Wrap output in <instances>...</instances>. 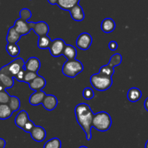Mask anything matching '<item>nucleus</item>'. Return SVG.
<instances>
[{
    "label": "nucleus",
    "instance_id": "obj_1",
    "mask_svg": "<svg viewBox=\"0 0 148 148\" xmlns=\"http://www.w3.org/2000/svg\"><path fill=\"white\" fill-rule=\"evenodd\" d=\"M75 116L78 124L81 126L86 135L88 141L92 138L91 129H92V119L95 113L92 112L89 104L86 103H80L75 107Z\"/></svg>",
    "mask_w": 148,
    "mask_h": 148
},
{
    "label": "nucleus",
    "instance_id": "obj_2",
    "mask_svg": "<svg viewBox=\"0 0 148 148\" xmlns=\"http://www.w3.org/2000/svg\"><path fill=\"white\" fill-rule=\"evenodd\" d=\"M112 125L111 115L105 111H101L95 113L92 119V126L99 131H106Z\"/></svg>",
    "mask_w": 148,
    "mask_h": 148
},
{
    "label": "nucleus",
    "instance_id": "obj_3",
    "mask_svg": "<svg viewBox=\"0 0 148 148\" xmlns=\"http://www.w3.org/2000/svg\"><path fill=\"white\" fill-rule=\"evenodd\" d=\"M90 82L95 89L103 91L108 89L112 86V77L106 76L101 73L93 74L90 76Z\"/></svg>",
    "mask_w": 148,
    "mask_h": 148
},
{
    "label": "nucleus",
    "instance_id": "obj_4",
    "mask_svg": "<svg viewBox=\"0 0 148 148\" xmlns=\"http://www.w3.org/2000/svg\"><path fill=\"white\" fill-rule=\"evenodd\" d=\"M84 69V66L82 62L77 59L66 60L62 67V73L65 76L69 78H75L78 74L80 73Z\"/></svg>",
    "mask_w": 148,
    "mask_h": 148
},
{
    "label": "nucleus",
    "instance_id": "obj_5",
    "mask_svg": "<svg viewBox=\"0 0 148 148\" xmlns=\"http://www.w3.org/2000/svg\"><path fill=\"white\" fill-rule=\"evenodd\" d=\"M14 77L9 72L7 65L0 68V84L4 89H10L14 86Z\"/></svg>",
    "mask_w": 148,
    "mask_h": 148
},
{
    "label": "nucleus",
    "instance_id": "obj_6",
    "mask_svg": "<svg viewBox=\"0 0 148 148\" xmlns=\"http://www.w3.org/2000/svg\"><path fill=\"white\" fill-rule=\"evenodd\" d=\"M66 45L64 41L62 39H56L52 40L49 48L51 55L54 57H58L62 55Z\"/></svg>",
    "mask_w": 148,
    "mask_h": 148
},
{
    "label": "nucleus",
    "instance_id": "obj_7",
    "mask_svg": "<svg viewBox=\"0 0 148 148\" xmlns=\"http://www.w3.org/2000/svg\"><path fill=\"white\" fill-rule=\"evenodd\" d=\"M92 43V38L90 33L87 32L82 33L77 39L76 45L79 49L82 50H88Z\"/></svg>",
    "mask_w": 148,
    "mask_h": 148
},
{
    "label": "nucleus",
    "instance_id": "obj_8",
    "mask_svg": "<svg viewBox=\"0 0 148 148\" xmlns=\"http://www.w3.org/2000/svg\"><path fill=\"white\" fill-rule=\"evenodd\" d=\"M29 23L31 29L38 37L48 35V33L49 32V26L46 22L40 21L37 23L34 22H29Z\"/></svg>",
    "mask_w": 148,
    "mask_h": 148
},
{
    "label": "nucleus",
    "instance_id": "obj_9",
    "mask_svg": "<svg viewBox=\"0 0 148 148\" xmlns=\"http://www.w3.org/2000/svg\"><path fill=\"white\" fill-rule=\"evenodd\" d=\"M25 61L23 58H16L14 60L10 62V63L7 64V67H8L9 72L11 73L14 78H15L16 75L18 74L21 70L25 68Z\"/></svg>",
    "mask_w": 148,
    "mask_h": 148
},
{
    "label": "nucleus",
    "instance_id": "obj_10",
    "mask_svg": "<svg viewBox=\"0 0 148 148\" xmlns=\"http://www.w3.org/2000/svg\"><path fill=\"white\" fill-rule=\"evenodd\" d=\"M15 28V30L20 33L21 36H25L30 33V30H32L31 27L30 26V23L26 20H23L20 17L19 19L15 20L14 24L13 26Z\"/></svg>",
    "mask_w": 148,
    "mask_h": 148
},
{
    "label": "nucleus",
    "instance_id": "obj_11",
    "mask_svg": "<svg viewBox=\"0 0 148 148\" xmlns=\"http://www.w3.org/2000/svg\"><path fill=\"white\" fill-rule=\"evenodd\" d=\"M32 139L37 142H41L46 139V131L42 126H36L30 131Z\"/></svg>",
    "mask_w": 148,
    "mask_h": 148
},
{
    "label": "nucleus",
    "instance_id": "obj_12",
    "mask_svg": "<svg viewBox=\"0 0 148 148\" xmlns=\"http://www.w3.org/2000/svg\"><path fill=\"white\" fill-rule=\"evenodd\" d=\"M43 107L49 111L53 110L58 104V100L53 94H46L42 102Z\"/></svg>",
    "mask_w": 148,
    "mask_h": 148
},
{
    "label": "nucleus",
    "instance_id": "obj_13",
    "mask_svg": "<svg viewBox=\"0 0 148 148\" xmlns=\"http://www.w3.org/2000/svg\"><path fill=\"white\" fill-rule=\"evenodd\" d=\"M40 68V61L36 57H32L25 62V69L32 72L37 73Z\"/></svg>",
    "mask_w": 148,
    "mask_h": 148
},
{
    "label": "nucleus",
    "instance_id": "obj_14",
    "mask_svg": "<svg viewBox=\"0 0 148 148\" xmlns=\"http://www.w3.org/2000/svg\"><path fill=\"white\" fill-rule=\"evenodd\" d=\"M46 85V81L43 76L38 75L35 79H33L31 82L29 84V87L30 89L35 91H41L45 86Z\"/></svg>",
    "mask_w": 148,
    "mask_h": 148
},
{
    "label": "nucleus",
    "instance_id": "obj_15",
    "mask_svg": "<svg viewBox=\"0 0 148 148\" xmlns=\"http://www.w3.org/2000/svg\"><path fill=\"white\" fill-rule=\"evenodd\" d=\"M69 12H70L72 18L75 21L80 22L85 19V12H84L82 7L79 4L72 7L69 10Z\"/></svg>",
    "mask_w": 148,
    "mask_h": 148
},
{
    "label": "nucleus",
    "instance_id": "obj_16",
    "mask_svg": "<svg viewBox=\"0 0 148 148\" xmlns=\"http://www.w3.org/2000/svg\"><path fill=\"white\" fill-rule=\"evenodd\" d=\"M29 120H30V118H29V115L28 114H27V113L25 110H21L15 117V119H14V123H15V125L17 127L23 129L25 125L26 124V123H27Z\"/></svg>",
    "mask_w": 148,
    "mask_h": 148
},
{
    "label": "nucleus",
    "instance_id": "obj_17",
    "mask_svg": "<svg viewBox=\"0 0 148 148\" xmlns=\"http://www.w3.org/2000/svg\"><path fill=\"white\" fill-rule=\"evenodd\" d=\"M46 93L43 92V91H35L34 93L30 96L29 98V102L31 105L37 106L40 104H42L43 101V99L46 97Z\"/></svg>",
    "mask_w": 148,
    "mask_h": 148
},
{
    "label": "nucleus",
    "instance_id": "obj_18",
    "mask_svg": "<svg viewBox=\"0 0 148 148\" xmlns=\"http://www.w3.org/2000/svg\"><path fill=\"white\" fill-rule=\"evenodd\" d=\"M101 30L106 33H111L116 28V23L112 18L107 17L105 18L101 23Z\"/></svg>",
    "mask_w": 148,
    "mask_h": 148
},
{
    "label": "nucleus",
    "instance_id": "obj_19",
    "mask_svg": "<svg viewBox=\"0 0 148 148\" xmlns=\"http://www.w3.org/2000/svg\"><path fill=\"white\" fill-rule=\"evenodd\" d=\"M21 36V35L15 30L14 26H12L9 28L6 39H7V43L17 44L20 41Z\"/></svg>",
    "mask_w": 148,
    "mask_h": 148
},
{
    "label": "nucleus",
    "instance_id": "obj_20",
    "mask_svg": "<svg viewBox=\"0 0 148 148\" xmlns=\"http://www.w3.org/2000/svg\"><path fill=\"white\" fill-rule=\"evenodd\" d=\"M142 95L143 94L140 89L137 87H132L130 88L127 92V99L132 102H136L141 99Z\"/></svg>",
    "mask_w": 148,
    "mask_h": 148
},
{
    "label": "nucleus",
    "instance_id": "obj_21",
    "mask_svg": "<svg viewBox=\"0 0 148 148\" xmlns=\"http://www.w3.org/2000/svg\"><path fill=\"white\" fill-rule=\"evenodd\" d=\"M80 0H58L57 5L62 10L69 11L75 5L79 4Z\"/></svg>",
    "mask_w": 148,
    "mask_h": 148
},
{
    "label": "nucleus",
    "instance_id": "obj_22",
    "mask_svg": "<svg viewBox=\"0 0 148 148\" xmlns=\"http://www.w3.org/2000/svg\"><path fill=\"white\" fill-rule=\"evenodd\" d=\"M76 48L71 44H66L64 50L63 55L66 58L67 60H71V59H75L77 57Z\"/></svg>",
    "mask_w": 148,
    "mask_h": 148
},
{
    "label": "nucleus",
    "instance_id": "obj_23",
    "mask_svg": "<svg viewBox=\"0 0 148 148\" xmlns=\"http://www.w3.org/2000/svg\"><path fill=\"white\" fill-rule=\"evenodd\" d=\"M12 113L13 111L7 103L0 104V120H6L10 118Z\"/></svg>",
    "mask_w": 148,
    "mask_h": 148
},
{
    "label": "nucleus",
    "instance_id": "obj_24",
    "mask_svg": "<svg viewBox=\"0 0 148 148\" xmlns=\"http://www.w3.org/2000/svg\"><path fill=\"white\" fill-rule=\"evenodd\" d=\"M6 50L12 57H16L18 56L20 52V46L17 44L7 43V45L6 46Z\"/></svg>",
    "mask_w": 148,
    "mask_h": 148
},
{
    "label": "nucleus",
    "instance_id": "obj_25",
    "mask_svg": "<svg viewBox=\"0 0 148 148\" xmlns=\"http://www.w3.org/2000/svg\"><path fill=\"white\" fill-rule=\"evenodd\" d=\"M51 41L52 40L48 35L40 36L38 37V47L41 49H49L51 43Z\"/></svg>",
    "mask_w": 148,
    "mask_h": 148
},
{
    "label": "nucleus",
    "instance_id": "obj_26",
    "mask_svg": "<svg viewBox=\"0 0 148 148\" xmlns=\"http://www.w3.org/2000/svg\"><path fill=\"white\" fill-rule=\"evenodd\" d=\"M7 104L13 112L17 111L20 107V100L16 96H10V100Z\"/></svg>",
    "mask_w": 148,
    "mask_h": 148
},
{
    "label": "nucleus",
    "instance_id": "obj_27",
    "mask_svg": "<svg viewBox=\"0 0 148 148\" xmlns=\"http://www.w3.org/2000/svg\"><path fill=\"white\" fill-rule=\"evenodd\" d=\"M62 142L59 138H52L45 143L43 148H61Z\"/></svg>",
    "mask_w": 148,
    "mask_h": 148
},
{
    "label": "nucleus",
    "instance_id": "obj_28",
    "mask_svg": "<svg viewBox=\"0 0 148 148\" xmlns=\"http://www.w3.org/2000/svg\"><path fill=\"white\" fill-rule=\"evenodd\" d=\"M121 62H122V56H121V55L119 53H116L111 56L109 62L108 64L111 65V67H113V68H114V67L119 65L121 63Z\"/></svg>",
    "mask_w": 148,
    "mask_h": 148
},
{
    "label": "nucleus",
    "instance_id": "obj_29",
    "mask_svg": "<svg viewBox=\"0 0 148 148\" xmlns=\"http://www.w3.org/2000/svg\"><path fill=\"white\" fill-rule=\"evenodd\" d=\"M99 73H101L103 75H106V76L112 77L114 74V68L110 65L107 64V65H103L100 68Z\"/></svg>",
    "mask_w": 148,
    "mask_h": 148
},
{
    "label": "nucleus",
    "instance_id": "obj_30",
    "mask_svg": "<svg viewBox=\"0 0 148 148\" xmlns=\"http://www.w3.org/2000/svg\"><path fill=\"white\" fill-rule=\"evenodd\" d=\"M38 75L37 73L32 72V71H27V70H25L23 82L27 83V84H29L33 79H35Z\"/></svg>",
    "mask_w": 148,
    "mask_h": 148
},
{
    "label": "nucleus",
    "instance_id": "obj_31",
    "mask_svg": "<svg viewBox=\"0 0 148 148\" xmlns=\"http://www.w3.org/2000/svg\"><path fill=\"white\" fill-rule=\"evenodd\" d=\"M82 96H83L85 100H91L95 96V93H94L93 89L90 87H86L83 89V91H82Z\"/></svg>",
    "mask_w": 148,
    "mask_h": 148
},
{
    "label": "nucleus",
    "instance_id": "obj_32",
    "mask_svg": "<svg viewBox=\"0 0 148 148\" xmlns=\"http://www.w3.org/2000/svg\"><path fill=\"white\" fill-rule=\"evenodd\" d=\"M20 18L27 21L29 19L31 18V16H32L31 11L27 8L22 9L20 12Z\"/></svg>",
    "mask_w": 148,
    "mask_h": 148
},
{
    "label": "nucleus",
    "instance_id": "obj_33",
    "mask_svg": "<svg viewBox=\"0 0 148 148\" xmlns=\"http://www.w3.org/2000/svg\"><path fill=\"white\" fill-rule=\"evenodd\" d=\"M10 95L5 91H0V104L8 103Z\"/></svg>",
    "mask_w": 148,
    "mask_h": 148
},
{
    "label": "nucleus",
    "instance_id": "obj_34",
    "mask_svg": "<svg viewBox=\"0 0 148 148\" xmlns=\"http://www.w3.org/2000/svg\"><path fill=\"white\" fill-rule=\"evenodd\" d=\"M35 126H36L35 123H33L32 120H29L26 123V124L25 125V126H24V128H23V130L24 131L27 132V133H30V131L33 130V129L35 127Z\"/></svg>",
    "mask_w": 148,
    "mask_h": 148
},
{
    "label": "nucleus",
    "instance_id": "obj_35",
    "mask_svg": "<svg viewBox=\"0 0 148 148\" xmlns=\"http://www.w3.org/2000/svg\"><path fill=\"white\" fill-rule=\"evenodd\" d=\"M25 71V68H23V70H21V71L18 73V74H17V75L15 76V78L17 79V81H20V82H23V78H24Z\"/></svg>",
    "mask_w": 148,
    "mask_h": 148
},
{
    "label": "nucleus",
    "instance_id": "obj_36",
    "mask_svg": "<svg viewBox=\"0 0 148 148\" xmlns=\"http://www.w3.org/2000/svg\"><path fill=\"white\" fill-rule=\"evenodd\" d=\"M108 48L111 49V51H115L118 48V44L115 41H111L108 44Z\"/></svg>",
    "mask_w": 148,
    "mask_h": 148
},
{
    "label": "nucleus",
    "instance_id": "obj_37",
    "mask_svg": "<svg viewBox=\"0 0 148 148\" xmlns=\"http://www.w3.org/2000/svg\"><path fill=\"white\" fill-rule=\"evenodd\" d=\"M6 145V141L2 138H0V148H4Z\"/></svg>",
    "mask_w": 148,
    "mask_h": 148
},
{
    "label": "nucleus",
    "instance_id": "obj_38",
    "mask_svg": "<svg viewBox=\"0 0 148 148\" xmlns=\"http://www.w3.org/2000/svg\"><path fill=\"white\" fill-rule=\"evenodd\" d=\"M49 4H52V5H55V4H57L58 0H48Z\"/></svg>",
    "mask_w": 148,
    "mask_h": 148
},
{
    "label": "nucleus",
    "instance_id": "obj_39",
    "mask_svg": "<svg viewBox=\"0 0 148 148\" xmlns=\"http://www.w3.org/2000/svg\"><path fill=\"white\" fill-rule=\"evenodd\" d=\"M144 105H145V110L148 112V97L146 99L145 101Z\"/></svg>",
    "mask_w": 148,
    "mask_h": 148
},
{
    "label": "nucleus",
    "instance_id": "obj_40",
    "mask_svg": "<svg viewBox=\"0 0 148 148\" xmlns=\"http://www.w3.org/2000/svg\"><path fill=\"white\" fill-rule=\"evenodd\" d=\"M145 148H148V140L146 142L145 146Z\"/></svg>",
    "mask_w": 148,
    "mask_h": 148
},
{
    "label": "nucleus",
    "instance_id": "obj_41",
    "mask_svg": "<svg viewBox=\"0 0 148 148\" xmlns=\"http://www.w3.org/2000/svg\"><path fill=\"white\" fill-rule=\"evenodd\" d=\"M79 148H88V147L86 146H80Z\"/></svg>",
    "mask_w": 148,
    "mask_h": 148
},
{
    "label": "nucleus",
    "instance_id": "obj_42",
    "mask_svg": "<svg viewBox=\"0 0 148 148\" xmlns=\"http://www.w3.org/2000/svg\"><path fill=\"white\" fill-rule=\"evenodd\" d=\"M30 1H31V0H30Z\"/></svg>",
    "mask_w": 148,
    "mask_h": 148
}]
</instances>
